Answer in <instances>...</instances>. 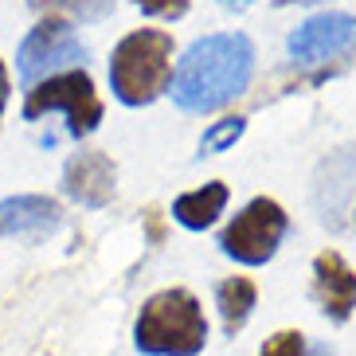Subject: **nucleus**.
<instances>
[{"mask_svg":"<svg viewBox=\"0 0 356 356\" xmlns=\"http://www.w3.org/2000/svg\"><path fill=\"white\" fill-rule=\"evenodd\" d=\"M254 74V47L239 32L204 35L184 51L172 74V102L188 114H211L247 90Z\"/></svg>","mask_w":356,"mask_h":356,"instance_id":"nucleus-1","label":"nucleus"},{"mask_svg":"<svg viewBox=\"0 0 356 356\" xmlns=\"http://www.w3.org/2000/svg\"><path fill=\"white\" fill-rule=\"evenodd\" d=\"M134 345L149 356H196L208 345V321L188 290L153 293L134 325Z\"/></svg>","mask_w":356,"mask_h":356,"instance_id":"nucleus-2","label":"nucleus"},{"mask_svg":"<svg viewBox=\"0 0 356 356\" xmlns=\"http://www.w3.org/2000/svg\"><path fill=\"white\" fill-rule=\"evenodd\" d=\"M172 83V35L168 32H129L110 55V90L126 106H149Z\"/></svg>","mask_w":356,"mask_h":356,"instance_id":"nucleus-3","label":"nucleus"},{"mask_svg":"<svg viewBox=\"0 0 356 356\" xmlns=\"http://www.w3.org/2000/svg\"><path fill=\"white\" fill-rule=\"evenodd\" d=\"M51 110H63L67 114V129L71 137H86L95 134L98 122H102V102L95 95V83L86 71H67V74H51L28 90V102H24V118L35 122V118L51 114Z\"/></svg>","mask_w":356,"mask_h":356,"instance_id":"nucleus-4","label":"nucleus"},{"mask_svg":"<svg viewBox=\"0 0 356 356\" xmlns=\"http://www.w3.org/2000/svg\"><path fill=\"white\" fill-rule=\"evenodd\" d=\"M286 223L290 220H286L282 204L259 196L223 227L220 247H223V254H231V259L247 262V266H259V262H266L274 251H278V243H282V235H286Z\"/></svg>","mask_w":356,"mask_h":356,"instance_id":"nucleus-5","label":"nucleus"},{"mask_svg":"<svg viewBox=\"0 0 356 356\" xmlns=\"http://www.w3.org/2000/svg\"><path fill=\"white\" fill-rule=\"evenodd\" d=\"M86 59V43L71 32L67 20H43L35 24L32 32L24 35L20 55H16V67H20V79L28 86H35L40 79H51V71L71 63H83Z\"/></svg>","mask_w":356,"mask_h":356,"instance_id":"nucleus-6","label":"nucleus"},{"mask_svg":"<svg viewBox=\"0 0 356 356\" xmlns=\"http://www.w3.org/2000/svg\"><path fill=\"white\" fill-rule=\"evenodd\" d=\"M356 55V16L321 12L290 35V59L298 67H329Z\"/></svg>","mask_w":356,"mask_h":356,"instance_id":"nucleus-7","label":"nucleus"},{"mask_svg":"<svg viewBox=\"0 0 356 356\" xmlns=\"http://www.w3.org/2000/svg\"><path fill=\"white\" fill-rule=\"evenodd\" d=\"M114 184H118L114 161L106 157L102 149H83L63 168V192L83 208H106L114 200Z\"/></svg>","mask_w":356,"mask_h":356,"instance_id":"nucleus-8","label":"nucleus"},{"mask_svg":"<svg viewBox=\"0 0 356 356\" xmlns=\"http://www.w3.org/2000/svg\"><path fill=\"white\" fill-rule=\"evenodd\" d=\"M314 293L329 321H348L356 309V274L337 251H321L314 259Z\"/></svg>","mask_w":356,"mask_h":356,"instance_id":"nucleus-9","label":"nucleus"},{"mask_svg":"<svg viewBox=\"0 0 356 356\" xmlns=\"http://www.w3.org/2000/svg\"><path fill=\"white\" fill-rule=\"evenodd\" d=\"M59 216H63V211H59L55 200L32 196V192L0 200V231L12 235V239H24V243L47 239V235L59 227Z\"/></svg>","mask_w":356,"mask_h":356,"instance_id":"nucleus-10","label":"nucleus"},{"mask_svg":"<svg viewBox=\"0 0 356 356\" xmlns=\"http://www.w3.org/2000/svg\"><path fill=\"white\" fill-rule=\"evenodd\" d=\"M223 204H227V184L211 180V184H204V188L177 196V204H172V220L184 223L188 231H204L208 223H216V216L223 211Z\"/></svg>","mask_w":356,"mask_h":356,"instance_id":"nucleus-11","label":"nucleus"},{"mask_svg":"<svg viewBox=\"0 0 356 356\" xmlns=\"http://www.w3.org/2000/svg\"><path fill=\"white\" fill-rule=\"evenodd\" d=\"M254 282L251 278H227V282L216 290V302H220V317H223V333L235 337L247 325V317H251L254 309Z\"/></svg>","mask_w":356,"mask_h":356,"instance_id":"nucleus-12","label":"nucleus"},{"mask_svg":"<svg viewBox=\"0 0 356 356\" xmlns=\"http://www.w3.org/2000/svg\"><path fill=\"white\" fill-rule=\"evenodd\" d=\"M243 129H247L243 118H223V122H216L208 134L200 137V153H204V157H208V153H223L227 145H235L243 137Z\"/></svg>","mask_w":356,"mask_h":356,"instance_id":"nucleus-13","label":"nucleus"},{"mask_svg":"<svg viewBox=\"0 0 356 356\" xmlns=\"http://www.w3.org/2000/svg\"><path fill=\"white\" fill-rule=\"evenodd\" d=\"M259 356H305V337L293 333V329H282V333H274L266 345H262Z\"/></svg>","mask_w":356,"mask_h":356,"instance_id":"nucleus-14","label":"nucleus"},{"mask_svg":"<svg viewBox=\"0 0 356 356\" xmlns=\"http://www.w3.org/2000/svg\"><path fill=\"white\" fill-rule=\"evenodd\" d=\"M40 8H63V12H74V16H102L114 0H32Z\"/></svg>","mask_w":356,"mask_h":356,"instance_id":"nucleus-15","label":"nucleus"},{"mask_svg":"<svg viewBox=\"0 0 356 356\" xmlns=\"http://www.w3.org/2000/svg\"><path fill=\"white\" fill-rule=\"evenodd\" d=\"M137 8L149 16H161V20H177L188 12V0H137Z\"/></svg>","mask_w":356,"mask_h":356,"instance_id":"nucleus-16","label":"nucleus"},{"mask_svg":"<svg viewBox=\"0 0 356 356\" xmlns=\"http://www.w3.org/2000/svg\"><path fill=\"white\" fill-rule=\"evenodd\" d=\"M149 239H153V243L165 239V227H161V216H157V211H149Z\"/></svg>","mask_w":356,"mask_h":356,"instance_id":"nucleus-17","label":"nucleus"},{"mask_svg":"<svg viewBox=\"0 0 356 356\" xmlns=\"http://www.w3.org/2000/svg\"><path fill=\"white\" fill-rule=\"evenodd\" d=\"M4 106H8V71L0 63V114H4Z\"/></svg>","mask_w":356,"mask_h":356,"instance_id":"nucleus-18","label":"nucleus"},{"mask_svg":"<svg viewBox=\"0 0 356 356\" xmlns=\"http://www.w3.org/2000/svg\"><path fill=\"white\" fill-rule=\"evenodd\" d=\"M223 8H247V4H254V0H220Z\"/></svg>","mask_w":356,"mask_h":356,"instance_id":"nucleus-19","label":"nucleus"},{"mask_svg":"<svg viewBox=\"0 0 356 356\" xmlns=\"http://www.w3.org/2000/svg\"><path fill=\"white\" fill-rule=\"evenodd\" d=\"M302 4H321V0H302Z\"/></svg>","mask_w":356,"mask_h":356,"instance_id":"nucleus-20","label":"nucleus"}]
</instances>
